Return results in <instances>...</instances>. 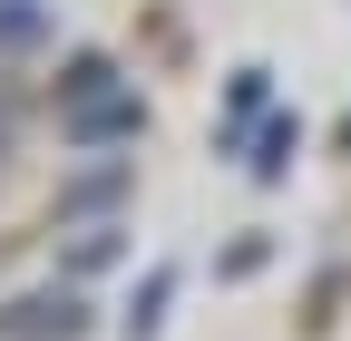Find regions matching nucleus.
<instances>
[{
    "instance_id": "obj_1",
    "label": "nucleus",
    "mask_w": 351,
    "mask_h": 341,
    "mask_svg": "<svg viewBox=\"0 0 351 341\" xmlns=\"http://www.w3.org/2000/svg\"><path fill=\"white\" fill-rule=\"evenodd\" d=\"M59 117H69V137H127L137 127V88H117V68L108 59H78L69 78H59Z\"/></svg>"
},
{
    "instance_id": "obj_2",
    "label": "nucleus",
    "mask_w": 351,
    "mask_h": 341,
    "mask_svg": "<svg viewBox=\"0 0 351 341\" xmlns=\"http://www.w3.org/2000/svg\"><path fill=\"white\" fill-rule=\"evenodd\" d=\"M0 331H20V341H49V331H59V341H69V331H78V303H69V292H59V303H20Z\"/></svg>"
},
{
    "instance_id": "obj_3",
    "label": "nucleus",
    "mask_w": 351,
    "mask_h": 341,
    "mask_svg": "<svg viewBox=\"0 0 351 341\" xmlns=\"http://www.w3.org/2000/svg\"><path fill=\"white\" fill-rule=\"evenodd\" d=\"M29 39H49V10L39 0H0V49H29Z\"/></svg>"
}]
</instances>
